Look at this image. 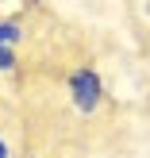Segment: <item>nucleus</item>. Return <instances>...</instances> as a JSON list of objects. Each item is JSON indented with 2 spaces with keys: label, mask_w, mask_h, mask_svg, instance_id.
<instances>
[{
  "label": "nucleus",
  "mask_w": 150,
  "mask_h": 158,
  "mask_svg": "<svg viewBox=\"0 0 150 158\" xmlns=\"http://www.w3.org/2000/svg\"><path fill=\"white\" fill-rule=\"evenodd\" d=\"M69 85V100H73V108L81 116H92L100 108V100H104V81H100L96 69H73V73L66 77Z\"/></svg>",
  "instance_id": "1"
},
{
  "label": "nucleus",
  "mask_w": 150,
  "mask_h": 158,
  "mask_svg": "<svg viewBox=\"0 0 150 158\" xmlns=\"http://www.w3.org/2000/svg\"><path fill=\"white\" fill-rule=\"evenodd\" d=\"M19 39H23V27H19V23L0 19V43H4V46H19Z\"/></svg>",
  "instance_id": "2"
},
{
  "label": "nucleus",
  "mask_w": 150,
  "mask_h": 158,
  "mask_svg": "<svg viewBox=\"0 0 150 158\" xmlns=\"http://www.w3.org/2000/svg\"><path fill=\"white\" fill-rule=\"evenodd\" d=\"M15 69V46H0V73Z\"/></svg>",
  "instance_id": "3"
},
{
  "label": "nucleus",
  "mask_w": 150,
  "mask_h": 158,
  "mask_svg": "<svg viewBox=\"0 0 150 158\" xmlns=\"http://www.w3.org/2000/svg\"><path fill=\"white\" fill-rule=\"evenodd\" d=\"M0 158H12V151H8V143L0 139Z\"/></svg>",
  "instance_id": "4"
},
{
  "label": "nucleus",
  "mask_w": 150,
  "mask_h": 158,
  "mask_svg": "<svg viewBox=\"0 0 150 158\" xmlns=\"http://www.w3.org/2000/svg\"><path fill=\"white\" fill-rule=\"evenodd\" d=\"M0 46H4V43H0Z\"/></svg>",
  "instance_id": "5"
}]
</instances>
